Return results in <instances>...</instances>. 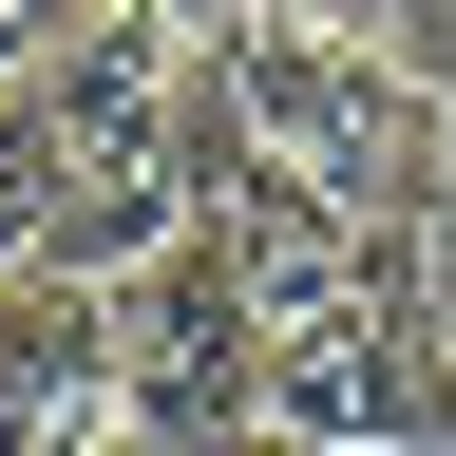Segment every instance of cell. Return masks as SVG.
Here are the masks:
<instances>
[{
  "mask_svg": "<svg viewBox=\"0 0 456 456\" xmlns=\"http://www.w3.org/2000/svg\"><path fill=\"white\" fill-rule=\"evenodd\" d=\"M114 437L134 456H228L248 437V305L209 248H152L114 285Z\"/></svg>",
  "mask_w": 456,
  "mask_h": 456,
  "instance_id": "1",
  "label": "cell"
},
{
  "mask_svg": "<svg viewBox=\"0 0 456 456\" xmlns=\"http://www.w3.org/2000/svg\"><path fill=\"white\" fill-rule=\"evenodd\" d=\"M114 437V285L0 266V456H95Z\"/></svg>",
  "mask_w": 456,
  "mask_h": 456,
  "instance_id": "2",
  "label": "cell"
},
{
  "mask_svg": "<svg viewBox=\"0 0 456 456\" xmlns=\"http://www.w3.org/2000/svg\"><path fill=\"white\" fill-rule=\"evenodd\" d=\"M57 20H77V0H0V95H20L38 57H57Z\"/></svg>",
  "mask_w": 456,
  "mask_h": 456,
  "instance_id": "3",
  "label": "cell"
},
{
  "mask_svg": "<svg viewBox=\"0 0 456 456\" xmlns=\"http://www.w3.org/2000/svg\"><path fill=\"white\" fill-rule=\"evenodd\" d=\"M134 20H152V38H191V57H209L228 20H248V0H134Z\"/></svg>",
  "mask_w": 456,
  "mask_h": 456,
  "instance_id": "4",
  "label": "cell"
},
{
  "mask_svg": "<svg viewBox=\"0 0 456 456\" xmlns=\"http://www.w3.org/2000/svg\"><path fill=\"white\" fill-rule=\"evenodd\" d=\"M228 456H323V437H266V419H248V437H228Z\"/></svg>",
  "mask_w": 456,
  "mask_h": 456,
  "instance_id": "5",
  "label": "cell"
},
{
  "mask_svg": "<svg viewBox=\"0 0 456 456\" xmlns=\"http://www.w3.org/2000/svg\"><path fill=\"white\" fill-rule=\"evenodd\" d=\"M437 152H456V95H437Z\"/></svg>",
  "mask_w": 456,
  "mask_h": 456,
  "instance_id": "6",
  "label": "cell"
},
{
  "mask_svg": "<svg viewBox=\"0 0 456 456\" xmlns=\"http://www.w3.org/2000/svg\"><path fill=\"white\" fill-rule=\"evenodd\" d=\"M95 456H134V437H95Z\"/></svg>",
  "mask_w": 456,
  "mask_h": 456,
  "instance_id": "7",
  "label": "cell"
}]
</instances>
